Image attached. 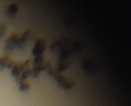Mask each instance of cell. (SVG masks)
I'll use <instances>...</instances> for the list:
<instances>
[{
    "instance_id": "cell-1",
    "label": "cell",
    "mask_w": 131,
    "mask_h": 106,
    "mask_svg": "<svg viewBox=\"0 0 131 106\" xmlns=\"http://www.w3.org/2000/svg\"><path fill=\"white\" fill-rule=\"evenodd\" d=\"M34 67L32 68V77H37L39 72L47 69L49 64L46 63L43 58V55L35 56L34 59Z\"/></svg>"
},
{
    "instance_id": "cell-5",
    "label": "cell",
    "mask_w": 131,
    "mask_h": 106,
    "mask_svg": "<svg viewBox=\"0 0 131 106\" xmlns=\"http://www.w3.org/2000/svg\"><path fill=\"white\" fill-rule=\"evenodd\" d=\"M30 76H32V68H28L24 70L18 77H16V81L19 84L25 81V80Z\"/></svg>"
},
{
    "instance_id": "cell-11",
    "label": "cell",
    "mask_w": 131,
    "mask_h": 106,
    "mask_svg": "<svg viewBox=\"0 0 131 106\" xmlns=\"http://www.w3.org/2000/svg\"><path fill=\"white\" fill-rule=\"evenodd\" d=\"M1 56H0V59H1ZM3 69H4V68H3V67L2 66L1 64V63H0V72H1V71H2Z\"/></svg>"
},
{
    "instance_id": "cell-3",
    "label": "cell",
    "mask_w": 131,
    "mask_h": 106,
    "mask_svg": "<svg viewBox=\"0 0 131 106\" xmlns=\"http://www.w3.org/2000/svg\"><path fill=\"white\" fill-rule=\"evenodd\" d=\"M47 46V41L45 39L39 38L35 43L34 47L32 50V54L34 56L43 55V53Z\"/></svg>"
},
{
    "instance_id": "cell-8",
    "label": "cell",
    "mask_w": 131,
    "mask_h": 106,
    "mask_svg": "<svg viewBox=\"0 0 131 106\" xmlns=\"http://www.w3.org/2000/svg\"><path fill=\"white\" fill-rule=\"evenodd\" d=\"M19 9V6L17 4L15 3H11L7 9L8 15L11 17H14L15 16Z\"/></svg>"
},
{
    "instance_id": "cell-6",
    "label": "cell",
    "mask_w": 131,
    "mask_h": 106,
    "mask_svg": "<svg viewBox=\"0 0 131 106\" xmlns=\"http://www.w3.org/2000/svg\"><path fill=\"white\" fill-rule=\"evenodd\" d=\"M23 72L21 67V63L18 62H14L12 67H11V75L15 78L18 77Z\"/></svg>"
},
{
    "instance_id": "cell-2",
    "label": "cell",
    "mask_w": 131,
    "mask_h": 106,
    "mask_svg": "<svg viewBox=\"0 0 131 106\" xmlns=\"http://www.w3.org/2000/svg\"><path fill=\"white\" fill-rule=\"evenodd\" d=\"M19 35L15 32L12 33L6 39L4 51L7 53H9L13 51L17 45V41Z\"/></svg>"
},
{
    "instance_id": "cell-9",
    "label": "cell",
    "mask_w": 131,
    "mask_h": 106,
    "mask_svg": "<svg viewBox=\"0 0 131 106\" xmlns=\"http://www.w3.org/2000/svg\"><path fill=\"white\" fill-rule=\"evenodd\" d=\"M31 87V85L30 84L27 82V81H24L20 84H19V90L20 91L22 92H26L28 91Z\"/></svg>"
},
{
    "instance_id": "cell-10",
    "label": "cell",
    "mask_w": 131,
    "mask_h": 106,
    "mask_svg": "<svg viewBox=\"0 0 131 106\" xmlns=\"http://www.w3.org/2000/svg\"><path fill=\"white\" fill-rule=\"evenodd\" d=\"M7 30V24L5 22L1 21H0V38H3V37L5 34Z\"/></svg>"
},
{
    "instance_id": "cell-7",
    "label": "cell",
    "mask_w": 131,
    "mask_h": 106,
    "mask_svg": "<svg viewBox=\"0 0 131 106\" xmlns=\"http://www.w3.org/2000/svg\"><path fill=\"white\" fill-rule=\"evenodd\" d=\"M0 63L4 69L5 68H11L14 63V61H13L9 57L5 56L3 57L1 56L0 59Z\"/></svg>"
},
{
    "instance_id": "cell-4",
    "label": "cell",
    "mask_w": 131,
    "mask_h": 106,
    "mask_svg": "<svg viewBox=\"0 0 131 106\" xmlns=\"http://www.w3.org/2000/svg\"><path fill=\"white\" fill-rule=\"evenodd\" d=\"M31 36V32L30 30H26L22 35L19 36L17 41V45L18 47L21 49H24L25 46V44L28 40L30 39Z\"/></svg>"
}]
</instances>
